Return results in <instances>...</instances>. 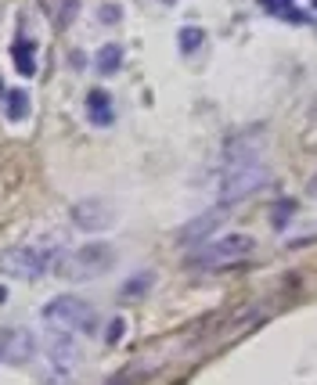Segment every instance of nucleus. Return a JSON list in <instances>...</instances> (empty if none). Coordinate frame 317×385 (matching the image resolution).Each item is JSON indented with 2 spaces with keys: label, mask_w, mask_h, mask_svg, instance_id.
<instances>
[{
  "label": "nucleus",
  "mask_w": 317,
  "mask_h": 385,
  "mask_svg": "<svg viewBox=\"0 0 317 385\" xmlns=\"http://www.w3.org/2000/svg\"><path fill=\"white\" fill-rule=\"evenodd\" d=\"M256 249L252 245V238L249 234H227V238H209L192 260L195 270H216V267H231V263H238V260H245V256Z\"/></svg>",
  "instance_id": "obj_5"
},
{
  "label": "nucleus",
  "mask_w": 317,
  "mask_h": 385,
  "mask_svg": "<svg viewBox=\"0 0 317 385\" xmlns=\"http://www.w3.org/2000/svg\"><path fill=\"white\" fill-rule=\"evenodd\" d=\"M37 339L29 331H0V364H22L33 357Z\"/></svg>",
  "instance_id": "obj_8"
},
{
  "label": "nucleus",
  "mask_w": 317,
  "mask_h": 385,
  "mask_svg": "<svg viewBox=\"0 0 317 385\" xmlns=\"http://www.w3.org/2000/svg\"><path fill=\"white\" fill-rule=\"evenodd\" d=\"M119 339H123V320L116 317V320H112V328H108V342H119Z\"/></svg>",
  "instance_id": "obj_16"
},
{
  "label": "nucleus",
  "mask_w": 317,
  "mask_h": 385,
  "mask_svg": "<svg viewBox=\"0 0 317 385\" xmlns=\"http://www.w3.org/2000/svg\"><path fill=\"white\" fill-rule=\"evenodd\" d=\"M112 267H116V249L105 242H90L72 252H61L54 263V274L65 281H94V278L108 274Z\"/></svg>",
  "instance_id": "obj_1"
},
{
  "label": "nucleus",
  "mask_w": 317,
  "mask_h": 385,
  "mask_svg": "<svg viewBox=\"0 0 317 385\" xmlns=\"http://www.w3.org/2000/svg\"><path fill=\"white\" fill-rule=\"evenodd\" d=\"M43 320L51 328H65V331H94L98 328V310L76 295H58L43 306Z\"/></svg>",
  "instance_id": "obj_6"
},
{
  "label": "nucleus",
  "mask_w": 317,
  "mask_h": 385,
  "mask_svg": "<svg viewBox=\"0 0 317 385\" xmlns=\"http://www.w3.org/2000/svg\"><path fill=\"white\" fill-rule=\"evenodd\" d=\"M263 4H267V8H271L274 14H285V8H289V4H292V0H263Z\"/></svg>",
  "instance_id": "obj_17"
},
{
  "label": "nucleus",
  "mask_w": 317,
  "mask_h": 385,
  "mask_svg": "<svg viewBox=\"0 0 317 385\" xmlns=\"http://www.w3.org/2000/svg\"><path fill=\"white\" fill-rule=\"evenodd\" d=\"M72 223L87 234H98V231H108L116 223V209H112V202H105V198H83V202L72 205Z\"/></svg>",
  "instance_id": "obj_7"
},
{
  "label": "nucleus",
  "mask_w": 317,
  "mask_h": 385,
  "mask_svg": "<svg viewBox=\"0 0 317 385\" xmlns=\"http://www.w3.org/2000/svg\"><path fill=\"white\" fill-rule=\"evenodd\" d=\"M58 256L61 252H54V245H47V242L11 245V249L0 252V274H8L14 281H37L58 263Z\"/></svg>",
  "instance_id": "obj_2"
},
{
  "label": "nucleus",
  "mask_w": 317,
  "mask_h": 385,
  "mask_svg": "<svg viewBox=\"0 0 317 385\" xmlns=\"http://www.w3.org/2000/svg\"><path fill=\"white\" fill-rule=\"evenodd\" d=\"M40 357H43V378L47 385H69L72 382V367H76V342L65 335V328H51V335L40 342Z\"/></svg>",
  "instance_id": "obj_4"
},
{
  "label": "nucleus",
  "mask_w": 317,
  "mask_h": 385,
  "mask_svg": "<svg viewBox=\"0 0 317 385\" xmlns=\"http://www.w3.org/2000/svg\"><path fill=\"white\" fill-rule=\"evenodd\" d=\"M267 169L263 158H249V163H224V176H220V202L224 205H234L249 198L252 191H260L267 184Z\"/></svg>",
  "instance_id": "obj_3"
},
{
  "label": "nucleus",
  "mask_w": 317,
  "mask_h": 385,
  "mask_svg": "<svg viewBox=\"0 0 317 385\" xmlns=\"http://www.w3.org/2000/svg\"><path fill=\"white\" fill-rule=\"evenodd\" d=\"M220 220H224V209H213V213H205V216H195V220L181 231V242H184V245H195V242H202V238L209 242V234L220 227Z\"/></svg>",
  "instance_id": "obj_9"
},
{
  "label": "nucleus",
  "mask_w": 317,
  "mask_h": 385,
  "mask_svg": "<svg viewBox=\"0 0 317 385\" xmlns=\"http://www.w3.org/2000/svg\"><path fill=\"white\" fill-rule=\"evenodd\" d=\"M11 58H14V69H19L22 76H33L37 72V51H33V43L19 40V43L11 47Z\"/></svg>",
  "instance_id": "obj_11"
},
{
  "label": "nucleus",
  "mask_w": 317,
  "mask_h": 385,
  "mask_svg": "<svg viewBox=\"0 0 317 385\" xmlns=\"http://www.w3.org/2000/svg\"><path fill=\"white\" fill-rule=\"evenodd\" d=\"M152 281H155V274H137V278H134L130 284L123 288V292H126V295H137V292H145V288H148Z\"/></svg>",
  "instance_id": "obj_15"
},
{
  "label": "nucleus",
  "mask_w": 317,
  "mask_h": 385,
  "mask_svg": "<svg viewBox=\"0 0 317 385\" xmlns=\"http://www.w3.org/2000/svg\"><path fill=\"white\" fill-rule=\"evenodd\" d=\"M101 19H105V22H112V19L119 22V8L112 11V4H105V11H101Z\"/></svg>",
  "instance_id": "obj_18"
},
{
  "label": "nucleus",
  "mask_w": 317,
  "mask_h": 385,
  "mask_svg": "<svg viewBox=\"0 0 317 385\" xmlns=\"http://www.w3.org/2000/svg\"><path fill=\"white\" fill-rule=\"evenodd\" d=\"M4 116L11 123H22L29 116V94L25 90H8V108H4Z\"/></svg>",
  "instance_id": "obj_12"
},
{
  "label": "nucleus",
  "mask_w": 317,
  "mask_h": 385,
  "mask_svg": "<svg viewBox=\"0 0 317 385\" xmlns=\"http://www.w3.org/2000/svg\"><path fill=\"white\" fill-rule=\"evenodd\" d=\"M87 112H90V119L98 123V126L112 123V101H108V94L105 90H90L87 94Z\"/></svg>",
  "instance_id": "obj_10"
},
{
  "label": "nucleus",
  "mask_w": 317,
  "mask_h": 385,
  "mask_svg": "<svg viewBox=\"0 0 317 385\" xmlns=\"http://www.w3.org/2000/svg\"><path fill=\"white\" fill-rule=\"evenodd\" d=\"M119 61H123V51L116 43H105L101 51H98V72H105V76H112L116 69H119Z\"/></svg>",
  "instance_id": "obj_13"
},
{
  "label": "nucleus",
  "mask_w": 317,
  "mask_h": 385,
  "mask_svg": "<svg viewBox=\"0 0 317 385\" xmlns=\"http://www.w3.org/2000/svg\"><path fill=\"white\" fill-rule=\"evenodd\" d=\"M205 40V33H202V29H195V25H187V29H181V51L184 54H192L195 51V47Z\"/></svg>",
  "instance_id": "obj_14"
}]
</instances>
